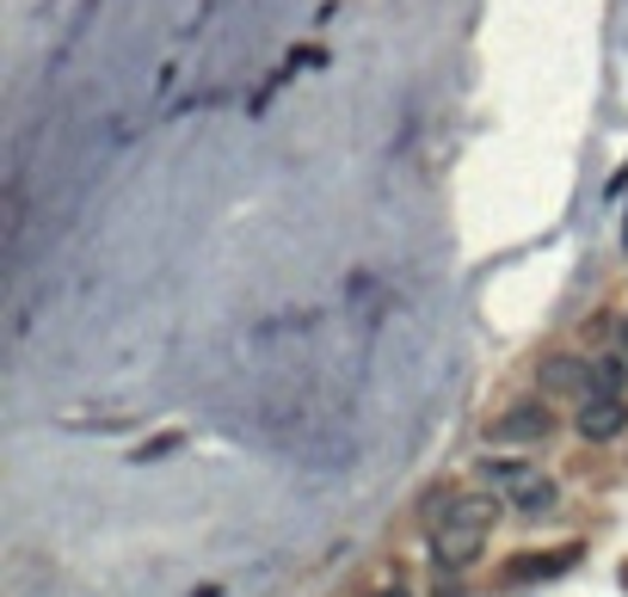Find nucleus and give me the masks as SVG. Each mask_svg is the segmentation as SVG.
I'll return each instance as SVG.
<instances>
[{
  "label": "nucleus",
  "mask_w": 628,
  "mask_h": 597,
  "mask_svg": "<svg viewBox=\"0 0 628 597\" xmlns=\"http://www.w3.org/2000/svg\"><path fill=\"white\" fill-rule=\"evenodd\" d=\"M505 499H512V511H518V518L542 523V518H554V511H561V481H554V474H542V469H536L530 481H524V487H512V493H505Z\"/></svg>",
  "instance_id": "obj_7"
},
{
  "label": "nucleus",
  "mask_w": 628,
  "mask_h": 597,
  "mask_svg": "<svg viewBox=\"0 0 628 597\" xmlns=\"http://www.w3.org/2000/svg\"><path fill=\"white\" fill-rule=\"evenodd\" d=\"M623 247H628V235H623Z\"/></svg>",
  "instance_id": "obj_11"
},
{
  "label": "nucleus",
  "mask_w": 628,
  "mask_h": 597,
  "mask_svg": "<svg viewBox=\"0 0 628 597\" xmlns=\"http://www.w3.org/2000/svg\"><path fill=\"white\" fill-rule=\"evenodd\" d=\"M191 597H216V585H210V592H191Z\"/></svg>",
  "instance_id": "obj_10"
},
{
  "label": "nucleus",
  "mask_w": 628,
  "mask_h": 597,
  "mask_svg": "<svg viewBox=\"0 0 628 597\" xmlns=\"http://www.w3.org/2000/svg\"><path fill=\"white\" fill-rule=\"evenodd\" d=\"M592 394H628V351L623 346L592 351Z\"/></svg>",
  "instance_id": "obj_8"
},
{
  "label": "nucleus",
  "mask_w": 628,
  "mask_h": 597,
  "mask_svg": "<svg viewBox=\"0 0 628 597\" xmlns=\"http://www.w3.org/2000/svg\"><path fill=\"white\" fill-rule=\"evenodd\" d=\"M530 474H536V462L524 457V450H487V457L474 462V481H481V487H493V493L524 487Z\"/></svg>",
  "instance_id": "obj_6"
},
{
  "label": "nucleus",
  "mask_w": 628,
  "mask_h": 597,
  "mask_svg": "<svg viewBox=\"0 0 628 597\" xmlns=\"http://www.w3.org/2000/svg\"><path fill=\"white\" fill-rule=\"evenodd\" d=\"M370 597H419V592H413L407 579H389V585H377V592H370Z\"/></svg>",
  "instance_id": "obj_9"
},
{
  "label": "nucleus",
  "mask_w": 628,
  "mask_h": 597,
  "mask_svg": "<svg viewBox=\"0 0 628 597\" xmlns=\"http://www.w3.org/2000/svg\"><path fill=\"white\" fill-rule=\"evenodd\" d=\"M580 542H567V549H524V554H512L505 561V573L500 579L505 585H536V579H554V573H567V566L580 561Z\"/></svg>",
  "instance_id": "obj_5"
},
{
  "label": "nucleus",
  "mask_w": 628,
  "mask_h": 597,
  "mask_svg": "<svg viewBox=\"0 0 628 597\" xmlns=\"http://www.w3.org/2000/svg\"><path fill=\"white\" fill-rule=\"evenodd\" d=\"M425 511H431V530H425V554H431V579H462V573H474L481 566V554H487L493 530H500V518L512 511V499L493 487H444L425 499Z\"/></svg>",
  "instance_id": "obj_1"
},
{
  "label": "nucleus",
  "mask_w": 628,
  "mask_h": 597,
  "mask_svg": "<svg viewBox=\"0 0 628 597\" xmlns=\"http://www.w3.org/2000/svg\"><path fill=\"white\" fill-rule=\"evenodd\" d=\"M536 382L549 394V401H585L592 394V351H549V358L536 363Z\"/></svg>",
  "instance_id": "obj_4"
},
{
  "label": "nucleus",
  "mask_w": 628,
  "mask_h": 597,
  "mask_svg": "<svg viewBox=\"0 0 628 597\" xmlns=\"http://www.w3.org/2000/svg\"><path fill=\"white\" fill-rule=\"evenodd\" d=\"M561 431V413H554L549 394H518V401H505L500 413L487 419V450H536V443H549Z\"/></svg>",
  "instance_id": "obj_2"
},
{
  "label": "nucleus",
  "mask_w": 628,
  "mask_h": 597,
  "mask_svg": "<svg viewBox=\"0 0 628 597\" xmlns=\"http://www.w3.org/2000/svg\"><path fill=\"white\" fill-rule=\"evenodd\" d=\"M623 431H628V394H585L573 407V438L585 450H610Z\"/></svg>",
  "instance_id": "obj_3"
}]
</instances>
